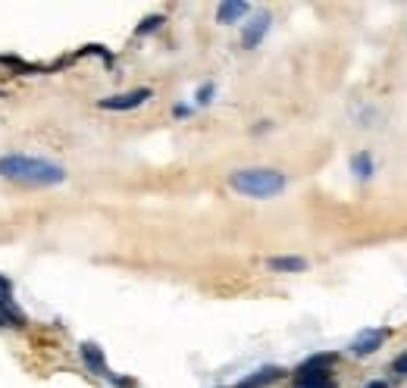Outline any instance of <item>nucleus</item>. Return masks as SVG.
Masks as SVG:
<instances>
[{
  "instance_id": "2eb2a0df",
  "label": "nucleus",
  "mask_w": 407,
  "mask_h": 388,
  "mask_svg": "<svg viewBox=\"0 0 407 388\" xmlns=\"http://www.w3.org/2000/svg\"><path fill=\"white\" fill-rule=\"evenodd\" d=\"M210 100H213V85H204V88L198 91V104L207 106V104H210Z\"/></svg>"
},
{
  "instance_id": "f257e3e1",
  "label": "nucleus",
  "mask_w": 407,
  "mask_h": 388,
  "mask_svg": "<svg viewBox=\"0 0 407 388\" xmlns=\"http://www.w3.org/2000/svg\"><path fill=\"white\" fill-rule=\"evenodd\" d=\"M0 176L32 188H50V185L66 182V169L53 160L44 157H25V153H6L0 157Z\"/></svg>"
},
{
  "instance_id": "20e7f679",
  "label": "nucleus",
  "mask_w": 407,
  "mask_h": 388,
  "mask_svg": "<svg viewBox=\"0 0 407 388\" xmlns=\"http://www.w3.org/2000/svg\"><path fill=\"white\" fill-rule=\"evenodd\" d=\"M270 13H260V16H254L248 25H244V32H242V48L244 50H254L260 41H263V35L270 32Z\"/></svg>"
},
{
  "instance_id": "4468645a",
  "label": "nucleus",
  "mask_w": 407,
  "mask_h": 388,
  "mask_svg": "<svg viewBox=\"0 0 407 388\" xmlns=\"http://www.w3.org/2000/svg\"><path fill=\"white\" fill-rule=\"evenodd\" d=\"M392 370H395L398 376H407V351H401L395 360H392Z\"/></svg>"
},
{
  "instance_id": "1a4fd4ad",
  "label": "nucleus",
  "mask_w": 407,
  "mask_h": 388,
  "mask_svg": "<svg viewBox=\"0 0 407 388\" xmlns=\"http://www.w3.org/2000/svg\"><path fill=\"white\" fill-rule=\"evenodd\" d=\"M82 360L95 373H101V376H110V373H106V363H104V351L95 345V341H85V345H82Z\"/></svg>"
},
{
  "instance_id": "0eeeda50",
  "label": "nucleus",
  "mask_w": 407,
  "mask_h": 388,
  "mask_svg": "<svg viewBox=\"0 0 407 388\" xmlns=\"http://www.w3.org/2000/svg\"><path fill=\"white\" fill-rule=\"evenodd\" d=\"M0 317L13 319V326H22V313L13 310V285L4 276H0Z\"/></svg>"
},
{
  "instance_id": "9d476101",
  "label": "nucleus",
  "mask_w": 407,
  "mask_h": 388,
  "mask_svg": "<svg viewBox=\"0 0 407 388\" xmlns=\"http://www.w3.org/2000/svg\"><path fill=\"white\" fill-rule=\"evenodd\" d=\"M270 270L273 272H304L307 260L304 257H270Z\"/></svg>"
},
{
  "instance_id": "f3484780",
  "label": "nucleus",
  "mask_w": 407,
  "mask_h": 388,
  "mask_svg": "<svg viewBox=\"0 0 407 388\" xmlns=\"http://www.w3.org/2000/svg\"><path fill=\"white\" fill-rule=\"evenodd\" d=\"M0 97H4V91H0Z\"/></svg>"
},
{
  "instance_id": "39448f33",
  "label": "nucleus",
  "mask_w": 407,
  "mask_h": 388,
  "mask_svg": "<svg viewBox=\"0 0 407 388\" xmlns=\"http://www.w3.org/2000/svg\"><path fill=\"white\" fill-rule=\"evenodd\" d=\"M385 338H389V329H366V332H360V335L351 341V354H357V357H366V354L379 351Z\"/></svg>"
},
{
  "instance_id": "ddd939ff",
  "label": "nucleus",
  "mask_w": 407,
  "mask_h": 388,
  "mask_svg": "<svg viewBox=\"0 0 407 388\" xmlns=\"http://www.w3.org/2000/svg\"><path fill=\"white\" fill-rule=\"evenodd\" d=\"M160 25H163V16H148V19H144V22L135 29V35H151V32H157Z\"/></svg>"
},
{
  "instance_id": "f8f14e48",
  "label": "nucleus",
  "mask_w": 407,
  "mask_h": 388,
  "mask_svg": "<svg viewBox=\"0 0 407 388\" xmlns=\"http://www.w3.org/2000/svg\"><path fill=\"white\" fill-rule=\"evenodd\" d=\"M336 363V354H313V357H307L301 366H298V373H310V370H329V366Z\"/></svg>"
},
{
  "instance_id": "423d86ee",
  "label": "nucleus",
  "mask_w": 407,
  "mask_h": 388,
  "mask_svg": "<svg viewBox=\"0 0 407 388\" xmlns=\"http://www.w3.org/2000/svg\"><path fill=\"white\" fill-rule=\"evenodd\" d=\"M248 10H251V6L244 4V0H226V4L216 6V22L219 25H232V22H238L242 16H248Z\"/></svg>"
},
{
  "instance_id": "9b49d317",
  "label": "nucleus",
  "mask_w": 407,
  "mask_h": 388,
  "mask_svg": "<svg viewBox=\"0 0 407 388\" xmlns=\"http://www.w3.org/2000/svg\"><path fill=\"white\" fill-rule=\"evenodd\" d=\"M351 172H354L360 182H364V179H370L373 176V157H370V153H366V151L354 153V157H351Z\"/></svg>"
},
{
  "instance_id": "6e6552de",
  "label": "nucleus",
  "mask_w": 407,
  "mask_h": 388,
  "mask_svg": "<svg viewBox=\"0 0 407 388\" xmlns=\"http://www.w3.org/2000/svg\"><path fill=\"white\" fill-rule=\"evenodd\" d=\"M298 388H336V379L329 376V370L298 373Z\"/></svg>"
},
{
  "instance_id": "dca6fc26",
  "label": "nucleus",
  "mask_w": 407,
  "mask_h": 388,
  "mask_svg": "<svg viewBox=\"0 0 407 388\" xmlns=\"http://www.w3.org/2000/svg\"><path fill=\"white\" fill-rule=\"evenodd\" d=\"M364 388H389V385H385V382H379V379H376V382H370V385H364Z\"/></svg>"
},
{
  "instance_id": "7ed1b4c3",
  "label": "nucleus",
  "mask_w": 407,
  "mask_h": 388,
  "mask_svg": "<svg viewBox=\"0 0 407 388\" xmlns=\"http://www.w3.org/2000/svg\"><path fill=\"white\" fill-rule=\"evenodd\" d=\"M144 100H151V88H135V91H125V95H116V97H104L97 100V106L101 110H135V106H142Z\"/></svg>"
},
{
  "instance_id": "f03ea898",
  "label": "nucleus",
  "mask_w": 407,
  "mask_h": 388,
  "mask_svg": "<svg viewBox=\"0 0 407 388\" xmlns=\"http://www.w3.org/2000/svg\"><path fill=\"white\" fill-rule=\"evenodd\" d=\"M229 185L238 194H244V198L266 200V198H276V194H282L285 185H289V179H285V172H279V169L251 166V169H235V172H232Z\"/></svg>"
}]
</instances>
